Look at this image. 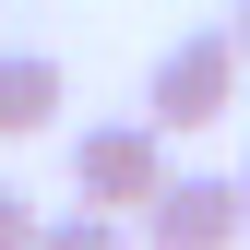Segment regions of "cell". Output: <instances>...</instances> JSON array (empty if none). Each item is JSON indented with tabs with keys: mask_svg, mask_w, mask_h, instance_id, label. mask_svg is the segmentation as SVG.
<instances>
[{
	"mask_svg": "<svg viewBox=\"0 0 250 250\" xmlns=\"http://www.w3.org/2000/svg\"><path fill=\"white\" fill-rule=\"evenodd\" d=\"M155 191H167V131H155V119H83L72 131V203L143 227Z\"/></svg>",
	"mask_w": 250,
	"mask_h": 250,
	"instance_id": "obj_2",
	"label": "cell"
},
{
	"mask_svg": "<svg viewBox=\"0 0 250 250\" xmlns=\"http://www.w3.org/2000/svg\"><path fill=\"white\" fill-rule=\"evenodd\" d=\"M143 227H131V214H96V203H72V214H48V238L36 250H131Z\"/></svg>",
	"mask_w": 250,
	"mask_h": 250,
	"instance_id": "obj_5",
	"label": "cell"
},
{
	"mask_svg": "<svg viewBox=\"0 0 250 250\" xmlns=\"http://www.w3.org/2000/svg\"><path fill=\"white\" fill-rule=\"evenodd\" d=\"M60 107H72V72H60L48 48H0V143H24V131H48Z\"/></svg>",
	"mask_w": 250,
	"mask_h": 250,
	"instance_id": "obj_4",
	"label": "cell"
},
{
	"mask_svg": "<svg viewBox=\"0 0 250 250\" xmlns=\"http://www.w3.org/2000/svg\"><path fill=\"white\" fill-rule=\"evenodd\" d=\"M238 72H250V48L227 36V24H191V36L155 48V72H143V119H155V131H214V119L238 107Z\"/></svg>",
	"mask_w": 250,
	"mask_h": 250,
	"instance_id": "obj_1",
	"label": "cell"
},
{
	"mask_svg": "<svg viewBox=\"0 0 250 250\" xmlns=\"http://www.w3.org/2000/svg\"><path fill=\"white\" fill-rule=\"evenodd\" d=\"M227 36H238V48H250V0H238V12H227Z\"/></svg>",
	"mask_w": 250,
	"mask_h": 250,
	"instance_id": "obj_7",
	"label": "cell"
},
{
	"mask_svg": "<svg viewBox=\"0 0 250 250\" xmlns=\"http://www.w3.org/2000/svg\"><path fill=\"white\" fill-rule=\"evenodd\" d=\"M238 179H250V155H238Z\"/></svg>",
	"mask_w": 250,
	"mask_h": 250,
	"instance_id": "obj_8",
	"label": "cell"
},
{
	"mask_svg": "<svg viewBox=\"0 0 250 250\" xmlns=\"http://www.w3.org/2000/svg\"><path fill=\"white\" fill-rule=\"evenodd\" d=\"M250 238V179H214V167H179L143 214V250H238Z\"/></svg>",
	"mask_w": 250,
	"mask_h": 250,
	"instance_id": "obj_3",
	"label": "cell"
},
{
	"mask_svg": "<svg viewBox=\"0 0 250 250\" xmlns=\"http://www.w3.org/2000/svg\"><path fill=\"white\" fill-rule=\"evenodd\" d=\"M36 238H48V214H36V203H24V191H12V179H0V250H36Z\"/></svg>",
	"mask_w": 250,
	"mask_h": 250,
	"instance_id": "obj_6",
	"label": "cell"
}]
</instances>
